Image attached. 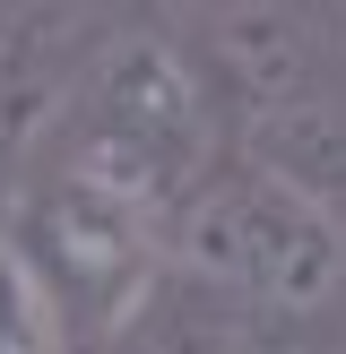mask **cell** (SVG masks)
<instances>
[{
    "instance_id": "cell-6",
    "label": "cell",
    "mask_w": 346,
    "mask_h": 354,
    "mask_svg": "<svg viewBox=\"0 0 346 354\" xmlns=\"http://www.w3.org/2000/svg\"><path fill=\"white\" fill-rule=\"evenodd\" d=\"M0 354H69L44 286L26 277V259H17L9 242H0Z\"/></svg>"
},
{
    "instance_id": "cell-1",
    "label": "cell",
    "mask_w": 346,
    "mask_h": 354,
    "mask_svg": "<svg viewBox=\"0 0 346 354\" xmlns=\"http://www.w3.org/2000/svg\"><path fill=\"white\" fill-rule=\"evenodd\" d=\"M26 165L86 173V182L173 216L182 190L217 165V104H208L199 52L173 44L165 26H104Z\"/></svg>"
},
{
    "instance_id": "cell-4",
    "label": "cell",
    "mask_w": 346,
    "mask_h": 354,
    "mask_svg": "<svg viewBox=\"0 0 346 354\" xmlns=\"http://www.w3.org/2000/svg\"><path fill=\"white\" fill-rule=\"evenodd\" d=\"M95 35H104V17H86V9H0V173H17L44 147Z\"/></svg>"
},
{
    "instance_id": "cell-2",
    "label": "cell",
    "mask_w": 346,
    "mask_h": 354,
    "mask_svg": "<svg viewBox=\"0 0 346 354\" xmlns=\"http://www.w3.org/2000/svg\"><path fill=\"white\" fill-rule=\"evenodd\" d=\"M165 277L208 286L225 303H251V311L320 320L346 294V225L311 190H294L286 173L225 156L165 216Z\"/></svg>"
},
{
    "instance_id": "cell-5",
    "label": "cell",
    "mask_w": 346,
    "mask_h": 354,
    "mask_svg": "<svg viewBox=\"0 0 346 354\" xmlns=\"http://www.w3.org/2000/svg\"><path fill=\"white\" fill-rule=\"evenodd\" d=\"M311 328L320 320L251 311V303H225V294H208V286L165 277V286L147 294V311L113 337V354H329Z\"/></svg>"
},
{
    "instance_id": "cell-3",
    "label": "cell",
    "mask_w": 346,
    "mask_h": 354,
    "mask_svg": "<svg viewBox=\"0 0 346 354\" xmlns=\"http://www.w3.org/2000/svg\"><path fill=\"white\" fill-rule=\"evenodd\" d=\"M0 242L26 259L69 346H113L165 286V216L61 165H17Z\"/></svg>"
},
{
    "instance_id": "cell-7",
    "label": "cell",
    "mask_w": 346,
    "mask_h": 354,
    "mask_svg": "<svg viewBox=\"0 0 346 354\" xmlns=\"http://www.w3.org/2000/svg\"><path fill=\"white\" fill-rule=\"evenodd\" d=\"M329 52H338V61H346V17H329Z\"/></svg>"
}]
</instances>
